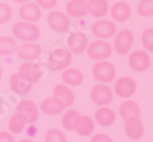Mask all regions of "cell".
Listing matches in <instances>:
<instances>
[{"mask_svg":"<svg viewBox=\"0 0 153 142\" xmlns=\"http://www.w3.org/2000/svg\"><path fill=\"white\" fill-rule=\"evenodd\" d=\"M72 62V55L64 46H56L49 51L46 65L51 71L59 72L68 69Z\"/></svg>","mask_w":153,"mask_h":142,"instance_id":"1","label":"cell"},{"mask_svg":"<svg viewBox=\"0 0 153 142\" xmlns=\"http://www.w3.org/2000/svg\"><path fill=\"white\" fill-rule=\"evenodd\" d=\"M13 36L23 42H36L40 38V29L34 23H29V21H18L14 24L12 27Z\"/></svg>","mask_w":153,"mask_h":142,"instance_id":"2","label":"cell"},{"mask_svg":"<svg viewBox=\"0 0 153 142\" xmlns=\"http://www.w3.org/2000/svg\"><path fill=\"white\" fill-rule=\"evenodd\" d=\"M92 75L94 79L100 82H110L116 77V67L109 61H97L92 66Z\"/></svg>","mask_w":153,"mask_h":142,"instance_id":"3","label":"cell"},{"mask_svg":"<svg viewBox=\"0 0 153 142\" xmlns=\"http://www.w3.org/2000/svg\"><path fill=\"white\" fill-rule=\"evenodd\" d=\"M112 53V47L105 40L93 41L87 46V55L90 59L102 61L109 58Z\"/></svg>","mask_w":153,"mask_h":142,"instance_id":"4","label":"cell"},{"mask_svg":"<svg viewBox=\"0 0 153 142\" xmlns=\"http://www.w3.org/2000/svg\"><path fill=\"white\" fill-rule=\"evenodd\" d=\"M47 25L53 31L57 33H64L70 29L71 21L66 14L58 10L51 11L47 15Z\"/></svg>","mask_w":153,"mask_h":142,"instance_id":"5","label":"cell"},{"mask_svg":"<svg viewBox=\"0 0 153 142\" xmlns=\"http://www.w3.org/2000/svg\"><path fill=\"white\" fill-rule=\"evenodd\" d=\"M133 42H134V36L132 31L128 29H123L116 34L114 40V49L118 55L125 56L130 53Z\"/></svg>","mask_w":153,"mask_h":142,"instance_id":"6","label":"cell"},{"mask_svg":"<svg viewBox=\"0 0 153 142\" xmlns=\"http://www.w3.org/2000/svg\"><path fill=\"white\" fill-rule=\"evenodd\" d=\"M16 112H19L27 119L28 124H33L40 118V109L33 101L29 98L22 99L15 108Z\"/></svg>","mask_w":153,"mask_h":142,"instance_id":"7","label":"cell"},{"mask_svg":"<svg viewBox=\"0 0 153 142\" xmlns=\"http://www.w3.org/2000/svg\"><path fill=\"white\" fill-rule=\"evenodd\" d=\"M91 101L94 103L97 106H107L112 101L114 98V93L111 89L106 84H97L91 89Z\"/></svg>","mask_w":153,"mask_h":142,"instance_id":"8","label":"cell"},{"mask_svg":"<svg viewBox=\"0 0 153 142\" xmlns=\"http://www.w3.org/2000/svg\"><path fill=\"white\" fill-rule=\"evenodd\" d=\"M151 64L150 56L147 51L135 50L128 56V65L134 72L143 73L149 69Z\"/></svg>","mask_w":153,"mask_h":142,"instance_id":"9","label":"cell"},{"mask_svg":"<svg viewBox=\"0 0 153 142\" xmlns=\"http://www.w3.org/2000/svg\"><path fill=\"white\" fill-rule=\"evenodd\" d=\"M66 45H68L66 48L72 53L82 55L87 49L88 38L85 33L80 32V31H74L66 38Z\"/></svg>","mask_w":153,"mask_h":142,"instance_id":"10","label":"cell"},{"mask_svg":"<svg viewBox=\"0 0 153 142\" xmlns=\"http://www.w3.org/2000/svg\"><path fill=\"white\" fill-rule=\"evenodd\" d=\"M91 32L97 38H100L101 40H106L115 36L117 32V27L110 20L101 19L93 23L91 27Z\"/></svg>","mask_w":153,"mask_h":142,"instance_id":"11","label":"cell"},{"mask_svg":"<svg viewBox=\"0 0 153 142\" xmlns=\"http://www.w3.org/2000/svg\"><path fill=\"white\" fill-rule=\"evenodd\" d=\"M17 73L22 75L24 78L30 81L31 84L39 82L43 76V72H42L41 67L32 61H25L24 63H22L18 67Z\"/></svg>","mask_w":153,"mask_h":142,"instance_id":"12","label":"cell"},{"mask_svg":"<svg viewBox=\"0 0 153 142\" xmlns=\"http://www.w3.org/2000/svg\"><path fill=\"white\" fill-rule=\"evenodd\" d=\"M42 48L36 42H25L18 45L16 50V55L21 60L24 61H33L41 56Z\"/></svg>","mask_w":153,"mask_h":142,"instance_id":"13","label":"cell"},{"mask_svg":"<svg viewBox=\"0 0 153 142\" xmlns=\"http://www.w3.org/2000/svg\"><path fill=\"white\" fill-rule=\"evenodd\" d=\"M136 82L131 77H121L116 80L114 91L119 97L122 98H128L136 92Z\"/></svg>","mask_w":153,"mask_h":142,"instance_id":"14","label":"cell"},{"mask_svg":"<svg viewBox=\"0 0 153 142\" xmlns=\"http://www.w3.org/2000/svg\"><path fill=\"white\" fill-rule=\"evenodd\" d=\"M18 15L25 21L29 23H36L41 19L42 17V10L36 3L33 2H26L19 7Z\"/></svg>","mask_w":153,"mask_h":142,"instance_id":"15","label":"cell"},{"mask_svg":"<svg viewBox=\"0 0 153 142\" xmlns=\"http://www.w3.org/2000/svg\"><path fill=\"white\" fill-rule=\"evenodd\" d=\"M32 84L30 81L24 78L22 75L18 73L13 74L10 78V88L13 92L16 94L21 95V96H26L32 90Z\"/></svg>","mask_w":153,"mask_h":142,"instance_id":"16","label":"cell"},{"mask_svg":"<svg viewBox=\"0 0 153 142\" xmlns=\"http://www.w3.org/2000/svg\"><path fill=\"white\" fill-rule=\"evenodd\" d=\"M143 124L139 117H132L125 120L124 132L131 140H139L143 135Z\"/></svg>","mask_w":153,"mask_h":142,"instance_id":"17","label":"cell"},{"mask_svg":"<svg viewBox=\"0 0 153 142\" xmlns=\"http://www.w3.org/2000/svg\"><path fill=\"white\" fill-rule=\"evenodd\" d=\"M66 107L64 106V104L61 101H59L56 97H48V98L44 99L40 104V108L39 109L41 110L45 115H58V114L62 113L64 111Z\"/></svg>","mask_w":153,"mask_h":142,"instance_id":"18","label":"cell"},{"mask_svg":"<svg viewBox=\"0 0 153 142\" xmlns=\"http://www.w3.org/2000/svg\"><path fill=\"white\" fill-rule=\"evenodd\" d=\"M66 14L71 17H84L89 14L87 0H70L65 5Z\"/></svg>","mask_w":153,"mask_h":142,"instance_id":"19","label":"cell"},{"mask_svg":"<svg viewBox=\"0 0 153 142\" xmlns=\"http://www.w3.org/2000/svg\"><path fill=\"white\" fill-rule=\"evenodd\" d=\"M53 95H54V97L58 98L59 101H61L65 107L72 106L75 101L74 92L72 91V89L69 86L63 84H58L54 87Z\"/></svg>","mask_w":153,"mask_h":142,"instance_id":"20","label":"cell"},{"mask_svg":"<svg viewBox=\"0 0 153 142\" xmlns=\"http://www.w3.org/2000/svg\"><path fill=\"white\" fill-rule=\"evenodd\" d=\"M110 15L118 23H124L131 16V7L125 1H118L110 8Z\"/></svg>","mask_w":153,"mask_h":142,"instance_id":"21","label":"cell"},{"mask_svg":"<svg viewBox=\"0 0 153 142\" xmlns=\"http://www.w3.org/2000/svg\"><path fill=\"white\" fill-rule=\"evenodd\" d=\"M94 121L97 122L100 126L109 127L111 126L116 121V113L115 111L109 107H101L95 111L94 113Z\"/></svg>","mask_w":153,"mask_h":142,"instance_id":"22","label":"cell"},{"mask_svg":"<svg viewBox=\"0 0 153 142\" xmlns=\"http://www.w3.org/2000/svg\"><path fill=\"white\" fill-rule=\"evenodd\" d=\"M61 79L64 84L69 87H77L82 84L84 81V74L77 69H65L63 70Z\"/></svg>","mask_w":153,"mask_h":142,"instance_id":"23","label":"cell"},{"mask_svg":"<svg viewBox=\"0 0 153 142\" xmlns=\"http://www.w3.org/2000/svg\"><path fill=\"white\" fill-rule=\"evenodd\" d=\"M119 114L123 120L140 115V107L134 101H125L119 106Z\"/></svg>","mask_w":153,"mask_h":142,"instance_id":"24","label":"cell"},{"mask_svg":"<svg viewBox=\"0 0 153 142\" xmlns=\"http://www.w3.org/2000/svg\"><path fill=\"white\" fill-rule=\"evenodd\" d=\"M89 14L95 18L104 17L108 12L107 0H88Z\"/></svg>","mask_w":153,"mask_h":142,"instance_id":"25","label":"cell"},{"mask_svg":"<svg viewBox=\"0 0 153 142\" xmlns=\"http://www.w3.org/2000/svg\"><path fill=\"white\" fill-rule=\"evenodd\" d=\"M80 115L82 114L75 109L66 110L63 113L61 119L62 127H63L64 129L70 130V132L71 130H75L79 122V119H80Z\"/></svg>","mask_w":153,"mask_h":142,"instance_id":"26","label":"cell"},{"mask_svg":"<svg viewBox=\"0 0 153 142\" xmlns=\"http://www.w3.org/2000/svg\"><path fill=\"white\" fill-rule=\"evenodd\" d=\"M75 132L82 137H88L94 132V121L88 115H80Z\"/></svg>","mask_w":153,"mask_h":142,"instance_id":"27","label":"cell"},{"mask_svg":"<svg viewBox=\"0 0 153 142\" xmlns=\"http://www.w3.org/2000/svg\"><path fill=\"white\" fill-rule=\"evenodd\" d=\"M27 124H28L27 119L24 117L23 114L19 113V112H15V113L12 115V118L9 120L8 127H9V129H10L11 134L18 135L23 132L24 128H25Z\"/></svg>","mask_w":153,"mask_h":142,"instance_id":"28","label":"cell"},{"mask_svg":"<svg viewBox=\"0 0 153 142\" xmlns=\"http://www.w3.org/2000/svg\"><path fill=\"white\" fill-rule=\"evenodd\" d=\"M18 44L14 38L8 36H0V56H10L16 53Z\"/></svg>","mask_w":153,"mask_h":142,"instance_id":"29","label":"cell"},{"mask_svg":"<svg viewBox=\"0 0 153 142\" xmlns=\"http://www.w3.org/2000/svg\"><path fill=\"white\" fill-rule=\"evenodd\" d=\"M45 142H68V139L59 128H49L45 134Z\"/></svg>","mask_w":153,"mask_h":142,"instance_id":"30","label":"cell"},{"mask_svg":"<svg viewBox=\"0 0 153 142\" xmlns=\"http://www.w3.org/2000/svg\"><path fill=\"white\" fill-rule=\"evenodd\" d=\"M137 12L143 17L153 16V0H141L137 5Z\"/></svg>","mask_w":153,"mask_h":142,"instance_id":"31","label":"cell"},{"mask_svg":"<svg viewBox=\"0 0 153 142\" xmlns=\"http://www.w3.org/2000/svg\"><path fill=\"white\" fill-rule=\"evenodd\" d=\"M141 44L146 50L153 53V28L145 29L141 33Z\"/></svg>","mask_w":153,"mask_h":142,"instance_id":"32","label":"cell"},{"mask_svg":"<svg viewBox=\"0 0 153 142\" xmlns=\"http://www.w3.org/2000/svg\"><path fill=\"white\" fill-rule=\"evenodd\" d=\"M13 11L8 3L0 2V25H4L11 19Z\"/></svg>","mask_w":153,"mask_h":142,"instance_id":"33","label":"cell"},{"mask_svg":"<svg viewBox=\"0 0 153 142\" xmlns=\"http://www.w3.org/2000/svg\"><path fill=\"white\" fill-rule=\"evenodd\" d=\"M58 0H36V3L41 9L45 10H51L57 5Z\"/></svg>","mask_w":153,"mask_h":142,"instance_id":"34","label":"cell"},{"mask_svg":"<svg viewBox=\"0 0 153 142\" xmlns=\"http://www.w3.org/2000/svg\"><path fill=\"white\" fill-rule=\"evenodd\" d=\"M90 142H114V140L105 134H95L91 138Z\"/></svg>","mask_w":153,"mask_h":142,"instance_id":"35","label":"cell"},{"mask_svg":"<svg viewBox=\"0 0 153 142\" xmlns=\"http://www.w3.org/2000/svg\"><path fill=\"white\" fill-rule=\"evenodd\" d=\"M0 142H15V139L11 132H0Z\"/></svg>","mask_w":153,"mask_h":142,"instance_id":"36","label":"cell"},{"mask_svg":"<svg viewBox=\"0 0 153 142\" xmlns=\"http://www.w3.org/2000/svg\"><path fill=\"white\" fill-rule=\"evenodd\" d=\"M12 1H14V2L16 3H26V2H29V0H12Z\"/></svg>","mask_w":153,"mask_h":142,"instance_id":"37","label":"cell"},{"mask_svg":"<svg viewBox=\"0 0 153 142\" xmlns=\"http://www.w3.org/2000/svg\"><path fill=\"white\" fill-rule=\"evenodd\" d=\"M19 142H36V141H33L32 139H22Z\"/></svg>","mask_w":153,"mask_h":142,"instance_id":"38","label":"cell"},{"mask_svg":"<svg viewBox=\"0 0 153 142\" xmlns=\"http://www.w3.org/2000/svg\"><path fill=\"white\" fill-rule=\"evenodd\" d=\"M2 78V66L0 65V80Z\"/></svg>","mask_w":153,"mask_h":142,"instance_id":"39","label":"cell"},{"mask_svg":"<svg viewBox=\"0 0 153 142\" xmlns=\"http://www.w3.org/2000/svg\"><path fill=\"white\" fill-rule=\"evenodd\" d=\"M1 108H2V99L0 97V110H1Z\"/></svg>","mask_w":153,"mask_h":142,"instance_id":"40","label":"cell"},{"mask_svg":"<svg viewBox=\"0 0 153 142\" xmlns=\"http://www.w3.org/2000/svg\"><path fill=\"white\" fill-rule=\"evenodd\" d=\"M152 66H153V62H152Z\"/></svg>","mask_w":153,"mask_h":142,"instance_id":"41","label":"cell"}]
</instances>
